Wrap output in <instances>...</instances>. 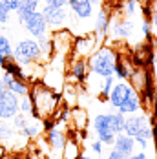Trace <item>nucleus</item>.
Instances as JSON below:
<instances>
[{"label":"nucleus","instance_id":"obj_21","mask_svg":"<svg viewBox=\"0 0 157 159\" xmlns=\"http://www.w3.org/2000/svg\"><path fill=\"white\" fill-rule=\"evenodd\" d=\"M42 132H44L42 121H40V119H35V117H31V119L28 121V125L22 128L18 134H20V135H24V137H28V139H37Z\"/></svg>","mask_w":157,"mask_h":159},{"label":"nucleus","instance_id":"obj_36","mask_svg":"<svg viewBox=\"0 0 157 159\" xmlns=\"http://www.w3.org/2000/svg\"><path fill=\"white\" fill-rule=\"evenodd\" d=\"M124 159H148V156L144 154V150L142 152H135V154H132V156H128Z\"/></svg>","mask_w":157,"mask_h":159},{"label":"nucleus","instance_id":"obj_14","mask_svg":"<svg viewBox=\"0 0 157 159\" xmlns=\"http://www.w3.org/2000/svg\"><path fill=\"white\" fill-rule=\"evenodd\" d=\"M68 7L73 13V16L80 18V20H88L90 16H93V2L92 0H68Z\"/></svg>","mask_w":157,"mask_h":159},{"label":"nucleus","instance_id":"obj_33","mask_svg":"<svg viewBox=\"0 0 157 159\" xmlns=\"http://www.w3.org/2000/svg\"><path fill=\"white\" fill-rule=\"evenodd\" d=\"M152 28H154V26H152V22H150V20H144V18H142V22H141V30H142V35H144V37H152Z\"/></svg>","mask_w":157,"mask_h":159},{"label":"nucleus","instance_id":"obj_28","mask_svg":"<svg viewBox=\"0 0 157 159\" xmlns=\"http://www.w3.org/2000/svg\"><path fill=\"white\" fill-rule=\"evenodd\" d=\"M0 55H4V57L13 55V44H11L9 37H6V35H0Z\"/></svg>","mask_w":157,"mask_h":159},{"label":"nucleus","instance_id":"obj_15","mask_svg":"<svg viewBox=\"0 0 157 159\" xmlns=\"http://www.w3.org/2000/svg\"><path fill=\"white\" fill-rule=\"evenodd\" d=\"M0 80L4 82L6 90L13 92V93H15V95H18V97H26L28 93H29V84H28L26 80L15 79V77H11V75H9V73H6V71L2 73Z\"/></svg>","mask_w":157,"mask_h":159},{"label":"nucleus","instance_id":"obj_24","mask_svg":"<svg viewBox=\"0 0 157 159\" xmlns=\"http://www.w3.org/2000/svg\"><path fill=\"white\" fill-rule=\"evenodd\" d=\"M16 135H18V132L13 128L11 123H7V121H0V141H2V143L13 141Z\"/></svg>","mask_w":157,"mask_h":159},{"label":"nucleus","instance_id":"obj_34","mask_svg":"<svg viewBox=\"0 0 157 159\" xmlns=\"http://www.w3.org/2000/svg\"><path fill=\"white\" fill-rule=\"evenodd\" d=\"M42 4L53 6V7H66L68 6V0H42Z\"/></svg>","mask_w":157,"mask_h":159},{"label":"nucleus","instance_id":"obj_16","mask_svg":"<svg viewBox=\"0 0 157 159\" xmlns=\"http://www.w3.org/2000/svg\"><path fill=\"white\" fill-rule=\"evenodd\" d=\"M135 148H137V143H135V139H133V137L126 135L124 132L115 135V141H113V150H117L123 157H128V156L135 154Z\"/></svg>","mask_w":157,"mask_h":159},{"label":"nucleus","instance_id":"obj_6","mask_svg":"<svg viewBox=\"0 0 157 159\" xmlns=\"http://www.w3.org/2000/svg\"><path fill=\"white\" fill-rule=\"evenodd\" d=\"M99 46L101 44H99L95 33H86V35L75 37L73 39V44H71L73 57H77V59H90Z\"/></svg>","mask_w":157,"mask_h":159},{"label":"nucleus","instance_id":"obj_8","mask_svg":"<svg viewBox=\"0 0 157 159\" xmlns=\"http://www.w3.org/2000/svg\"><path fill=\"white\" fill-rule=\"evenodd\" d=\"M20 26L29 33L31 39H38V37H42V35L47 33V24L44 20V16H42V13H40V9L33 11L31 15H28L20 22Z\"/></svg>","mask_w":157,"mask_h":159},{"label":"nucleus","instance_id":"obj_42","mask_svg":"<svg viewBox=\"0 0 157 159\" xmlns=\"http://www.w3.org/2000/svg\"><path fill=\"white\" fill-rule=\"evenodd\" d=\"M4 90H6V86H4V82L0 80V92H4Z\"/></svg>","mask_w":157,"mask_h":159},{"label":"nucleus","instance_id":"obj_41","mask_svg":"<svg viewBox=\"0 0 157 159\" xmlns=\"http://www.w3.org/2000/svg\"><path fill=\"white\" fill-rule=\"evenodd\" d=\"M4 62H6V57H4V55H0V68L4 66Z\"/></svg>","mask_w":157,"mask_h":159},{"label":"nucleus","instance_id":"obj_37","mask_svg":"<svg viewBox=\"0 0 157 159\" xmlns=\"http://www.w3.org/2000/svg\"><path fill=\"white\" fill-rule=\"evenodd\" d=\"M106 159H124V157H123V156H121L117 150H111L110 154H108V157H106Z\"/></svg>","mask_w":157,"mask_h":159},{"label":"nucleus","instance_id":"obj_32","mask_svg":"<svg viewBox=\"0 0 157 159\" xmlns=\"http://www.w3.org/2000/svg\"><path fill=\"white\" fill-rule=\"evenodd\" d=\"M2 4L7 7L9 13H16V9L20 7V0H2Z\"/></svg>","mask_w":157,"mask_h":159},{"label":"nucleus","instance_id":"obj_1","mask_svg":"<svg viewBox=\"0 0 157 159\" xmlns=\"http://www.w3.org/2000/svg\"><path fill=\"white\" fill-rule=\"evenodd\" d=\"M29 99L33 102V117L35 119H57L61 111V93L53 92L42 82H33L29 86Z\"/></svg>","mask_w":157,"mask_h":159},{"label":"nucleus","instance_id":"obj_44","mask_svg":"<svg viewBox=\"0 0 157 159\" xmlns=\"http://www.w3.org/2000/svg\"><path fill=\"white\" fill-rule=\"evenodd\" d=\"M154 62H157V53L154 55Z\"/></svg>","mask_w":157,"mask_h":159},{"label":"nucleus","instance_id":"obj_30","mask_svg":"<svg viewBox=\"0 0 157 159\" xmlns=\"http://www.w3.org/2000/svg\"><path fill=\"white\" fill-rule=\"evenodd\" d=\"M20 113H24L28 117H33V102L29 99V95L20 97Z\"/></svg>","mask_w":157,"mask_h":159},{"label":"nucleus","instance_id":"obj_23","mask_svg":"<svg viewBox=\"0 0 157 159\" xmlns=\"http://www.w3.org/2000/svg\"><path fill=\"white\" fill-rule=\"evenodd\" d=\"M77 86V84H75ZM71 82H66L62 88V93H61V99H62V102L66 104H70V106H73V104H77V88H75Z\"/></svg>","mask_w":157,"mask_h":159},{"label":"nucleus","instance_id":"obj_22","mask_svg":"<svg viewBox=\"0 0 157 159\" xmlns=\"http://www.w3.org/2000/svg\"><path fill=\"white\" fill-rule=\"evenodd\" d=\"M40 4H42V0H20V7L16 9V20H18V24L28 15H31L33 11H38Z\"/></svg>","mask_w":157,"mask_h":159},{"label":"nucleus","instance_id":"obj_2","mask_svg":"<svg viewBox=\"0 0 157 159\" xmlns=\"http://www.w3.org/2000/svg\"><path fill=\"white\" fill-rule=\"evenodd\" d=\"M124 117L126 115L119 113V111L95 115L93 130H95L97 139H99L102 144H113L115 135H117V134H123V128H124Z\"/></svg>","mask_w":157,"mask_h":159},{"label":"nucleus","instance_id":"obj_35","mask_svg":"<svg viewBox=\"0 0 157 159\" xmlns=\"http://www.w3.org/2000/svg\"><path fill=\"white\" fill-rule=\"evenodd\" d=\"M90 148H92V152H95V154H102V143H101L99 139H97V141H93Z\"/></svg>","mask_w":157,"mask_h":159},{"label":"nucleus","instance_id":"obj_3","mask_svg":"<svg viewBox=\"0 0 157 159\" xmlns=\"http://www.w3.org/2000/svg\"><path fill=\"white\" fill-rule=\"evenodd\" d=\"M88 61V70L97 75V77H110L115 71V61H117V53L110 46H99L95 49V53L86 59Z\"/></svg>","mask_w":157,"mask_h":159},{"label":"nucleus","instance_id":"obj_39","mask_svg":"<svg viewBox=\"0 0 157 159\" xmlns=\"http://www.w3.org/2000/svg\"><path fill=\"white\" fill-rule=\"evenodd\" d=\"M77 159H92V157H90L88 154H84V152H82V154H78V156H77Z\"/></svg>","mask_w":157,"mask_h":159},{"label":"nucleus","instance_id":"obj_7","mask_svg":"<svg viewBox=\"0 0 157 159\" xmlns=\"http://www.w3.org/2000/svg\"><path fill=\"white\" fill-rule=\"evenodd\" d=\"M20 111V97L9 90L0 92V121H11Z\"/></svg>","mask_w":157,"mask_h":159},{"label":"nucleus","instance_id":"obj_17","mask_svg":"<svg viewBox=\"0 0 157 159\" xmlns=\"http://www.w3.org/2000/svg\"><path fill=\"white\" fill-rule=\"evenodd\" d=\"M142 108V99H141V93L137 92V90H133L130 97L126 99L124 102L117 108L119 113H123V115H132V113H137V111H141Z\"/></svg>","mask_w":157,"mask_h":159},{"label":"nucleus","instance_id":"obj_29","mask_svg":"<svg viewBox=\"0 0 157 159\" xmlns=\"http://www.w3.org/2000/svg\"><path fill=\"white\" fill-rule=\"evenodd\" d=\"M29 119H31V117H28V115H24V113H20V111H18L15 117L11 119V125H13V128H15L16 132H20L22 128L28 125V121H29Z\"/></svg>","mask_w":157,"mask_h":159},{"label":"nucleus","instance_id":"obj_5","mask_svg":"<svg viewBox=\"0 0 157 159\" xmlns=\"http://www.w3.org/2000/svg\"><path fill=\"white\" fill-rule=\"evenodd\" d=\"M154 125L150 121V117H146L144 113H132V117H124V132L126 135L133 137V139H146L150 141L152 139V134H154Z\"/></svg>","mask_w":157,"mask_h":159},{"label":"nucleus","instance_id":"obj_45","mask_svg":"<svg viewBox=\"0 0 157 159\" xmlns=\"http://www.w3.org/2000/svg\"><path fill=\"white\" fill-rule=\"evenodd\" d=\"M0 77H2V68H0Z\"/></svg>","mask_w":157,"mask_h":159},{"label":"nucleus","instance_id":"obj_38","mask_svg":"<svg viewBox=\"0 0 157 159\" xmlns=\"http://www.w3.org/2000/svg\"><path fill=\"white\" fill-rule=\"evenodd\" d=\"M135 143L139 144L141 150H146V148H148V141H146V139H135Z\"/></svg>","mask_w":157,"mask_h":159},{"label":"nucleus","instance_id":"obj_26","mask_svg":"<svg viewBox=\"0 0 157 159\" xmlns=\"http://www.w3.org/2000/svg\"><path fill=\"white\" fill-rule=\"evenodd\" d=\"M139 11H141V2L139 0H124V15L128 18L139 15Z\"/></svg>","mask_w":157,"mask_h":159},{"label":"nucleus","instance_id":"obj_12","mask_svg":"<svg viewBox=\"0 0 157 159\" xmlns=\"http://www.w3.org/2000/svg\"><path fill=\"white\" fill-rule=\"evenodd\" d=\"M88 61L86 59H77L73 57L71 62L68 66V82L71 84H78L82 80L88 79Z\"/></svg>","mask_w":157,"mask_h":159},{"label":"nucleus","instance_id":"obj_19","mask_svg":"<svg viewBox=\"0 0 157 159\" xmlns=\"http://www.w3.org/2000/svg\"><path fill=\"white\" fill-rule=\"evenodd\" d=\"M108 30H110V13L106 9H101L97 13V18H95V37L99 42L106 37Z\"/></svg>","mask_w":157,"mask_h":159},{"label":"nucleus","instance_id":"obj_11","mask_svg":"<svg viewBox=\"0 0 157 159\" xmlns=\"http://www.w3.org/2000/svg\"><path fill=\"white\" fill-rule=\"evenodd\" d=\"M135 88L128 82V80H115V84H113V88H111L110 95H108V101H110V106H113L115 110L124 102L126 99L130 97V93L133 92Z\"/></svg>","mask_w":157,"mask_h":159},{"label":"nucleus","instance_id":"obj_9","mask_svg":"<svg viewBox=\"0 0 157 159\" xmlns=\"http://www.w3.org/2000/svg\"><path fill=\"white\" fill-rule=\"evenodd\" d=\"M40 13L46 20L47 28H64L70 20V13L66 7H53V6H42Z\"/></svg>","mask_w":157,"mask_h":159},{"label":"nucleus","instance_id":"obj_27","mask_svg":"<svg viewBox=\"0 0 157 159\" xmlns=\"http://www.w3.org/2000/svg\"><path fill=\"white\" fill-rule=\"evenodd\" d=\"M78 148L75 141H66V146L62 150V159H77Z\"/></svg>","mask_w":157,"mask_h":159},{"label":"nucleus","instance_id":"obj_31","mask_svg":"<svg viewBox=\"0 0 157 159\" xmlns=\"http://www.w3.org/2000/svg\"><path fill=\"white\" fill-rule=\"evenodd\" d=\"M11 20V13L7 11V7L2 4V0H0V24H7Z\"/></svg>","mask_w":157,"mask_h":159},{"label":"nucleus","instance_id":"obj_43","mask_svg":"<svg viewBox=\"0 0 157 159\" xmlns=\"http://www.w3.org/2000/svg\"><path fill=\"white\" fill-rule=\"evenodd\" d=\"M2 159H20V157H16V156H9V157H2Z\"/></svg>","mask_w":157,"mask_h":159},{"label":"nucleus","instance_id":"obj_18","mask_svg":"<svg viewBox=\"0 0 157 159\" xmlns=\"http://www.w3.org/2000/svg\"><path fill=\"white\" fill-rule=\"evenodd\" d=\"M70 121L73 123V126L75 130L78 132H86V128H88V123H90V117H88V113L84 108H80V106H73L71 111H70Z\"/></svg>","mask_w":157,"mask_h":159},{"label":"nucleus","instance_id":"obj_4","mask_svg":"<svg viewBox=\"0 0 157 159\" xmlns=\"http://www.w3.org/2000/svg\"><path fill=\"white\" fill-rule=\"evenodd\" d=\"M42 49L38 46L37 39H22L16 42V46L13 48V59L16 61L18 66L22 68H29L35 62H38L42 59Z\"/></svg>","mask_w":157,"mask_h":159},{"label":"nucleus","instance_id":"obj_25","mask_svg":"<svg viewBox=\"0 0 157 159\" xmlns=\"http://www.w3.org/2000/svg\"><path fill=\"white\" fill-rule=\"evenodd\" d=\"M115 75H110V77H102V82L99 84V92H101V97L102 99H108L110 95L111 88H113V84H115Z\"/></svg>","mask_w":157,"mask_h":159},{"label":"nucleus","instance_id":"obj_13","mask_svg":"<svg viewBox=\"0 0 157 159\" xmlns=\"http://www.w3.org/2000/svg\"><path fill=\"white\" fill-rule=\"evenodd\" d=\"M49 40H51V51L57 53V55H64L73 44V37H71V33L68 30L55 31L49 37Z\"/></svg>","mask_w":157,"mask_h":159},{"label":"nucleus","instance_id":"obj_10","mask_svg":"<svg viewBox=\"0 0 157 159\" xmlns=\"http://www.w3.org/2000/svg\"><path fill=\"white\" fill-rule=\"evenodd\" d=\"M66 141H68V137H66V132L62 128L51 126L49 130H46V143L49 144V148H51L55 157L62 159V150L66 146Z\"/></svg>","mask_w":157,"mask_h":159},{"label":"nucleus","instance_id":"obj_20","mask_svg":"<svg viewBox=\"0 0 157 159\" xmlns=\"http://www.w3.org/2000/svg\"><path fill=\"white\" fill-rule=\"evenodd\" d=\"M133 33V20H115L111 26V35L113 39H126Z\"/></svg>","mask_w":157,"mask_h":159},{"label":"nucleus","instance_id":"obj_40","mask_svg":"<svg viewBox=\"0 0 157 159\" xmlns=\"http://www.w3.org/2000/svg\"><path fill=\"white\" fill-rule=\"evenodd\" d=\"M4 156H6V148H4V146L0 144V159L4 157Z\"/></svg>","mask_w":157,"mask_h":159}]
</instances>
